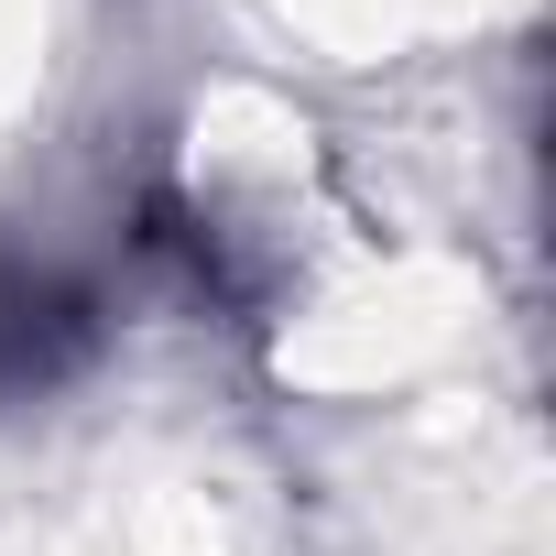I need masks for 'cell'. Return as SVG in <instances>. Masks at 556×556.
Returning a JSON list of instances; mask_svg holds the SVG:
<instances>
[{
    "label": "cell",
    "mask_w": 556,
    "mask_h": 556,
    "mask_svg": "<svg viewBox=\"0 0 556 556\" xmlns=\"http://www.w3.org/2000/svg\"><path fill=\"white\" fill-rule=\"evenodd\" d=\"M110 339V306L88 273L34 262V251H0V415L45 404L55 382H77Z\"/></svg>",
    "instance_id": "1"
}]
</instances>
